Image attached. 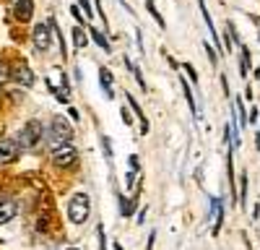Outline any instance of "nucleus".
Instances as JSON below:
<instances>
[{
    "label": "nucleus",
    "mask_w": 260,
    "mask_h": 250,
    "mask_svg": "<svg viewBox=\"0 0 260 250\" xmlns=\"http://www.w3.org/2000/svg\"><path fill=\"white\" fill-rule=\"evenodd\" d=\"M234 117H237V128L232 125L234 131H242L245 125H247V117H245V110H242V97H237L234 99Z\"/></svg>",
    "instance_id": "nucleus-11"
},
{
    "label": "nucleus",
    "mask_w": 260,
    "mask_h": 250,
    "mask_svg": "<svg viewBox=\"0 0 260 250\" xmlns=\"http://www.w3.org/2000/svg\"><path fill=\"white\" fill-rule=\"evenodd\" d=\"M39 138H42V125H39L37 120L26 122L24 133H21V146H26V149H34V146L39 143Z\"/></svg>",
    "instance_id": "nucleus-4"
},
{
    "label": "nucleus",
    "mask_w": 260,
    "mask_h": 250,
    "mask_svg": "<svg viewBox=\"0 0 260 250\" xmlns=\"http://www.w3.org/2000/svg\"><path fill=\"white\" fill-rule=\"evenodd\" d=\"M185 71H187V76H190L192 81H198V73H195V71H192V66H185Z\"/></svg>",
    "instance_id": "nucleus-24"
},
{
    "label": "nucleus",
    "mask_w": 260,
    "mask_h": 250,
    "mask_svg": "<svg viewBox=\"0 0 260 250\" xmlns=\"http://www.w3.org/2000/svg\"><path fill=\"white\" fill-rule=\"evenodd\" d=\"M8 76H11V73L6 71V66H0V83H6V81H8Z\"/></svg>",
    "instance_id": "nucleus-23"
},
{
    "label": "nucleus",
    "mask_w": 260,
    "mask_h": 250,
    "mask_svg": "<svg viewBox=\"0 0 260 250\" xmlns=\"http://www.w3.org/2000/svg\"><path fill=\"white\" fill-rule=\"evenodd\" d=\"M146 8H148V13H151V16L156 18V24H159V26L164 29V18H161V13L156 11V6H154V0H146Z\"/></svg>",
    "instance_id": "nucleus-17"
},
{
    "label": "nucleus",
    "mask_w": 260,
    "mask_h": 250,
    "mask_svg": "<svg viewBox=\"0 0 260 250\" xmlns=\"http://www.w3.org/2000/svg\"><path fill=\"white\" fill-rule=\"evenodd\" d=\"M91 37H94V42H96V45L104 50V52H110L112 47H110V42H107V37L102 34V32H96V29H91Z\"/></svg>",
    "instance_id": "nucleus-15"
},
{
    "label": "nucleus",
    "mask_w": 260,
    "mask_h": 250,
    "mask_svg": "<svg viewBox=\"0 0 260 250\" xmlns=\"http://www.w3.org/2000/svg\"><path fill=\"white\" fill-rule=\"evenodd\" d=\"M13 13L18 21H29L31 13H34V3L31 0H16V6H13Z\"/></svg>",
    "instance_id": "nucleus-9"
},
{
    "label": "nucleus",
    "mask_w": 260,
    "mask_h": 250,
    "mask_svg": "<svg viewBox=\"0 0 260 250\" xmlns=\"http://www.w3.org/2000/svg\"><path fill=\"white\" fill-rule=\"evenodd\" d=\"M89 211H91V206H89V196L86 193H76L68 203V219L73 224H83L86 219H89Z\"/></svg>",
    "instance_id": "nucleus-1"
},
{
    "label": "nucleus",
    "mask_w": 260,
    "mask_h": 250,
    "mask_svg": "<svg viewBox=\"0 0 260 250\" xmlns=\"http://www.w3.org/2000/svg\"><path fill=\"white\" fill-rule=\"evenodd\" d=\"M73 45L76 47H86V34H83V29H73Z\"/></svg>",
    "instance_id": "nucleus-18"
},
{
    "label": "nucleus",
    "mask_w": 260,
    "mask_h": 250,
    "mask_svg": "<svg viewBox=\"0 0 260 250\" xmlns=\"http://www.w3.org/2000/svg\"><path fill=\"white\" fill-rule=\"evenodd\" d=\"M81 11L91 18V3H89V0H81Z\"/></svg>",
    "instance_id": "nucleus-21"
},
{
    "label": "nucleus",
    "mask_w": 260,
    "mask_h": 250,
    "mask_svg": "<svg viewBox=\"0 0 260 250\" xmlns=\"http://www.w3.org/2000/svg\"><path fill=\"white\" fill-rule=\"evenodd\" d=\"M257 146H260V133H257Z\"/></svg>",
    "instance_id": "nucleus-27"
},
{
    "label": "nucleus",
    "mask_w": 260,
    "mask_h": 250,
    "mask_svg": "<svg viewBox=\"0 0 260 250\" xmlns=\"http://www.w3.org/2000/svg\"><path fill=\"white\" fill-rule=\"evenodd\" d=\"M16 157H18V143L13 138L0 141V164H11L16 162Z\"/></svg>",
    "instance_id": "nucleus-5"
},
{
    "label": "nucleus",
    "mask_w": 260,
    "mask_h": 250,
    "mask_svg": "<svg viewBox=\"0 0 260 250\" xmlns=\"http://www.w3.org/2000/svg\"><path fill=\"white\" fill-rule=\"evenodd\" d=\"M99 78H102V91L107 99H112V73L107 68H99Z\"/></svg>",
    "instance_id": "nucleus-13"
},
{
    "label": "nucleus",
    "mask_w": 260,
    "mask_h": 250,
    "mask_svg": "<svg viewBox=\"0 0 260 250\" xmlns=\"http://www.w3.org/2000/svg\"><path fill=\"white\" fill-rule=\"evenodd\" d=\"M250 73V50L242 47V55H240V76H247Z\"/></svg>",
    "instance_id": "nucleus-14"
},
{
    "label": "nucleus",
    "mask_w": 260,
    "mask_h": 250,
    "mask_svg": "<svg viewBox=\"0 0 260 250\" xmlns=\"http://www.w3.org/2000/svg\"><path fill=\"white\" fill-rule=\"evenodd\" d=\"M198 3H201V13H203V18H206V26H208V32H211V37H213V42H216V45H219V47H221V37H219V32H216V26L211 24V13H208V8H206V3H203V0H198Z\"/></svg>",
    "instance_id": "nucleus-12"
},
{
    "label": "nucleus",
    "mask_w": 260,
    "mask_h": 250,
    "mask_svg": "<svg viewBox=\"0 0 260 250\" xmlns=\"http://www.w3.org/2000/svg\"><path fill=\"white\" fill-rule=\"evenodd\" d=\"M34 45H37V50H47L50 47V26L47 24H37L34 26Z\"/></svg>",
    "instance_id": "nucleus-8"
},
{
    "label": "nucleus",
    "mask_w": 260,
    "mask_h": 250,
    "mask_svg": "<svg viewBox=\"0 0 260 250\" xmlns=\"http://www.w3.org/2000/svg\"><path fill=\"white\" fill-rule=\"evenodd\" d=\"M57 99L60 102H68V78H60V91H57Z\"/></svg>",
    "instance_id": "nucleus-20"
},
{
    "label": "nucleus",
    "mask_w": 260,
    "mask_h": 250,
    "mask_svg": "<svg viewBox=\"0 0 260 250\" xmlns=\"http://www.w3.org/2000/svg\"><path fill=\"white\" fill-rule=\"evenodd\" d=\"M206 52H208V57H211V63H216V52H213V50H211L208 45H206Z\"/></svg>",
    "instance_id": "nucleus-25"
},
{
    "label": "nucleus",
    "mask_w": 260,
    "mask_h": 250,
    "mask_svg": "<svg viewBox=\"0 0 260 250\" xmlns=\"http://www.w3.org/2000/svg\"><path fill=\"white\" fill-rule=\"evenodd\" d=\"M65 250H78V247H65Z\"/></svg>",
    "instance_id": "nucleus-26"
},
{
    "label": "nucleus",
    "mask_w": 260,
    "mask_h": 250,
    "mask_svg": "<svg viewBox=\"0 0 260 250\" xmlns=\"http://www.w3.org/2000/svg\"><path fill=\"white\" fill-rule=\"evenodd\" d=\"M117 201H120V208H122V216H130V214H133V203H130L125 196H117Z\"/></svg>",
    "instance_id": "nucleus-19"
},
{
    "label": "nucleus",
    "mask_w": 260,
    "mask_h": 250,
    "mask_svg": "<svg viewBox=\"0 0 260 250\" xmlns=\"http://www.w3.org/2000/svg\"><path fill=\"white\" fill-rule=\"evenodd\" d=\"M52 162H55L57 167H71V164L76 162V146H73L71 141L60 143L57 149H52Z\"/></svg>",
    "instance_id": "nucleus-3"
},
{
    "label": "nucleus",
    "mask_w": 260,
    "mask_h": 250,
    "mask_svg": "<svg viewBox=\"0 0 260 250\" xmlns=\"http://www.w3.org/2000/svg\"><path fill=\"white\" fill-rule=\"evenodd\" d=\"M71 13H73V16H76V24H83V16H81V11H78V8H76V6H73V8H71Z\"/></svg>",
    "instance_id": "nucleus-22"
},
{
    "label": "nucleus",
    "mask_w": 260,
    "mask_h": 250,
    "mask_svg": "<svg viewBox=\"0 0 260 250\" xmlns=\"http://www.w3.org/2000/svg\"><path fill=\"white\" fill-rule=\"evenodd\" d=\"M221 219H224V206H221V201H211V235H219Z\"/></svg>",
    "instance_id": "nucleus-7"
},
{
    "label": "nucleus",
    "mask_w": 260,
    "mask_h": 250,
    "mask_svg": "<svg viewBox=\"0 0 260 250\" xmlns=\"http://www.w3.org/2000/svg\"><path fill=\"white\" fill-rule=\"evenodd\" d=\"M73 138V128H71V122L65 120V117H55L52 120V125H50V146L52 149H57L60 143H65V141H71Z\"/></svg>",
    "instance_id": "nucleus-2"
},
{
    "label": "nucleus",
    "mask_w": 260,
    "mask_h": 250,
    "mask_svg": "<svg viewBox=\"0 0 260 250\" xmlns=\"http://www.w3.org/2000/svg\"><path fill=\"white\" fill-rule=\"evenodd\" d=\"M11 78H13L16 83H21V86H31V83H34V73H31V68H29V66H24V63L13 66Z\"/></svg>",
    "instance_id": "nucleus-6"
},
{
    "label": "nucleus",
    "mask_w": 260,
    "mask_h": 250,
    "mask_svg": "<svg viewBox=\"0 0 260 250\" xmlns=\"http://www.w3.org/2000/svg\"><path fill=\"white\" fill-rule=\"evenodd\" d=\"M16 211H18V206H16L13 201H0V224L11 222V219L16 216Z\"/></svg>",
    "instance_id": "nucleus-10"
},
{
    "label": "nucleus",
    "mask_w": 260,
    "mask_h": 250,
    "mask_svg": "<svg viewBox=\"0 0 260 250\" xmlns=\"http://www.w3.org/2000/svg\"><path fill=\"white\" fill-rule=\"evenodd\" d=\"M180 86H182V91H185V99H187V104H190L192 115H198V107H195V99H192V94H190V86H187L185 81H180Z\"/></svg>",
    "instance_id": "nucleus-16"
}]
</instances>
